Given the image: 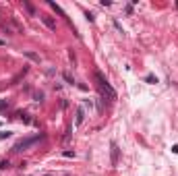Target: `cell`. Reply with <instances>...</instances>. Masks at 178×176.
Wrapping results in <instances>:
<instances>
[{
	"label": "cell",
	"mask_w": 178,
	"mask_h": 176,
	"mask_svg": "<svg viewBox=\"0 0 178 176\" xmlns=\"http://www.w3.org/2000/svg\"><path fill=\"white\" fill-rule=\"evenodd\" d=\"M93 79H95V83H97V87H99L102 95L106 97L108 102H114V100L118 97V95H116V89H114V87L108 83V79L102 75V73H99V70H95V73H93Z\"/></svg>",
	"instance_id": "cell-1"
},
{
	"label": "cell",
	"mask_w": 178,
	"mask_h": 176,
	"mask_svg": "<svg viewBox=\"0 0 178 176\" xmlns=\"http://www.w3.org/2000/svg\"><path fill=\"white\" fill-rule=\"evenodd\" d=\"M39 139H44V135H33V137H27V139H21L15 147H12V151L15 153H19V151H23V149H27V147H31V145H35Z\"/></svg>",
	"instance_id": "cell-2"
},
{
	"label": "cell",
	"mask_w": 178,
	"mask_h": 176,
	"mask_svg": "<svg viewBox=\"0 0 178 176\" xmlns=\"http://www.w3.org/2000/svg\"><path fill=\"white\" fill-rule=\"evenodd\" d=\"M39 19H42V23L46 25L50 31H56V21H54L52 17H48V15H39Z\"/></svg>",
	"instance_id": "cell-3"
},
{
	"label": "cell",
	"mask_w": 178,
	"mask_h": 176,
	"mask_svg": "<svg viewBox=\"0 0 178 176\" xmlns=\"http://www.w3.org/2000/svg\"><path fill=\"white\" fill-rule=\"evenodd\" d=\"M110 147H112V166H116V164H118V145L112 141V145H110Z\"/></svg>",
	"instance_id": "cell-4"
},
{
	"label": "cell",
	"mask_w": 178,
	"mask_h": 176,
	"mask_svg": "<svg viewBox=\"0 0 178 176\" xmlns=\"http://www.w3.org/2000/svg\"><path fill=\"white\" fill-rule=\"evenodd\" d=\"M23 54H25V56H27V58H29V60H33V62H39V56H37V54H33V52H29V50H25Z\"/></svg>",
	"instance_id": "cell-5"
},
{
	"label": "cell",
	"mask_w": 178,
	"mask_h": 176,
	"mask_svg": "<svg viewBox=\"0 0 178 176\" xmlns=\"http://www.w3.org/2000/svg\"><path fill=\"white\" fill-rule=\"evenodd\" d=\"M83 118H85V112H83V108H79V110H77V124H81Z\"/></svg>",
	"instance_id": "cell-6"
},
{
	"label": "cell",
	"mask_w": 178,
	"mask_h": 176,
	"mask_svg": "<svg viewBox=\"0 0 178 176\" xmlns=\"http://www.w3.org/2000/svg\"><path fill=\"white\" fill-rule=\"evenodd\" d=\"M23 4H25V8L29 11V15H31V17H35V8H33V6H31L29 2H23Z\"/></svg>",
	"instance_id": "cell-7"
},
{
	"label": "cell",
	"mask_w": 178,
	"mask_h": 176,
	"mask_svg": "<svg viewBox=\"0 0 178 176\" xmlns=\"http://www.w3.org/2000/svg\"><path fill=\"white\" fill-rule=\"evenodd\" d=\"M64 81H66V83H71V85H72V83H75V81H72V77H71V75H69V73H64Z\"/></svg>",
	"instance_id": "cell-8"
},
{
	"label": "cell",
	"mask_w": 178,
	"mask_h": 176,
	"mask_svg": "<svg viewBox=\"0 0 178 176\" xmlns=\"http://www.w3.org/2000/svg\"><path fill=\"white\" fill-rule=\"evenodd\" d=\"M4 168H8V160H2L0 162V170H4Z\"/></svg>",
	"instance_id": "cell-9"
},
{
	"label": "cell",
	"mask_w": 178,
	"mask_h": 176,
	"mask_svg": "<svg viewBox=\"0 0 178 176\" xmlns=\"http://www.w3.org/2000/svg\"><path fill=\"white\" fill-rule=\"evenodd\" d=\"M6 137H11V133H8V130H2V133H0V139H6Z\"/></svg>",
	"instance_id": "cell-10"
},
{
	"label": "cell",
	"mask_w": 178,
	"mask_h": 176,
	"mask_svg": "<svg viewBox=\"0 0 178 176\" xmlns=\"http://www.w3.org/2000/svg\"><path fill=\"white\" fill-rule=\"evenodd\" d=\"M145 81H147V83H157V79H155V77H151V75H149V77H147Z\"/></svg>",
	"instance_id": "cell-11"
},
{
	"label": "cell",
	"mask_w": 178,
	"mask_h": 176,
	"mask_svg": "<svg viewBox=\"0 0 178 176\" xmlns=\"http://www.w3.org/2000/svg\"><path fill=\"white\" fill-rule=\"evenodd\" d=\"M62 155H64V157H75V151H64Z\"/></svg>",
	"instance_id": "cell-12"
},
{
	"label": "cell",
	"mask_w": 178,
	"mask_h": 176,
	"mask_svg": "<svg viewBox=\"0 0 178 176\" xmlns=\"http://www.w3.org/2000/svg\"><path fill=\"white\" fill-rule=\"evenodd\" d=\"M0 46H4V39H0Z\"/></svg>",
	"instance_id": "cell-13"
}]
</instances>
